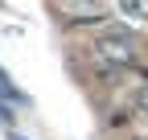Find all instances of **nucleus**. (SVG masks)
<instances>
[{
	"instance_id": "obj_2",
	"label": "nucleus",
	"mask_w": 148,
	"mask_h": 140,
	"mask_svg": "<svg viewBox=\"0 0 148 140\" xmlns=\"http://www.w3.org/2000/svg\"><path fill=\"white\" fill-rule=\"evenodd\" d=\"M62 12L70 16V21H99L103 16V4L99 0H58Z\"/></svg>"
},
{
	"instance_id": "obj_3",
	"label": "nucleus",
	"mask_w": 148,
	"mask_h": 140,
	"mask_svg": "<svg viewBox=\"0 0 148 140\" xmlns=\"http://www.w3.org/2000/svg\"><path fill=\"white\" fill-rule=\"evenodd\" d=\"M119 12L132 21H148V0H119Z\"/></svg>"
},
{
	"instance_id": "obj_4",
	"label": "nucleus",
	"mask_w": 148,
	"mask_h": 140,
	"mask_svg": "<svg viewBox=\"0 0 148 140\" xmlns=\"http://www.w3.org/2000/svg\"><path fill=\"white\" fill-rule=\"evenodd\" d=\"M136 107L148 115V86H140V91H136Z\"/></svg>"
},
{
	"instance_id": "obj_1",
	"label": "nucleus",
	"mask_w": 148,
	"mask_h": 140,
	"mask_svg": "<svg viewBox=\"0 0 148 140\" xmlns=\"http://www.w3.org/2000/svg\"><path fill=\"white\" fill-rule=\"evenodd\" d=\"M132 58H136V37L127 29H107L95 41V62L99 66H123Z\"/></svg>"
}]
</instances>
